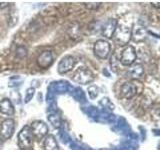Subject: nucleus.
I'll return each mask as SVG.
<instances>
[{"instance_id":"obj_1","label":"nucleus","mask_w":160,"mask_h":150,"mask_svg":"<svg viewBox=\"0 0 160 150\" xmlns=\"http://www.w3.org/2000/svg\"><path fill=\"white\" fill-rule=\"evenodd\" d=\"M131 32L132 30L130 27L126 26L124 24H119L117 25L116 30L114 32V40L116 41L120 46H124L129 43L130 39H131Z\"/></svg>"},{"instance_id":"obj_2","label":"nucleus","mask_w":160,"mask_h":150,"mask_svg":"<svg viewBox=\"0 0 160 150\" xmlns=\"http://www.w3.org/2000/svg\"><path fill=\"white\" fill-rule=\"evenodd\" d=\"M33 134L29 125L25 126L18 133V145L21 150H28L32 146Z\"/></svg>"},{"instance_id":"obj_3","label":"nucleus","mask_w":160,"mask_h":150,"mask_svg":"<svg viewBox=\"0 0 160 150\" xmlns=\"http://www.w3.org/2000/svg\"><path fill=\"white\" fill-rule=\"evenodd\" d=\"M94 80V74L91 70L85 67H80L73 75V81L79 84H88Z\"/></svg>"},{"instance_id":"obj_4","label":"nucleus","mask_w":160,"mask_h":150,"mask_svg":"<svg viewBox=\"0 0 160 150\" xmlns=\"http://www.w3.org/2000/svg\"><path fill=\"white\" fill-rule=\"evenodd\" d=\"M94 54L100 59H106L109 54H110V50H111V47H110L109 42H107L106 40L100 39L97 40L94 44Z\"/></svg>"},{"instance_id":"obj_5","label":"nucleus","mask_w":160,"mask_h":150,"mask_svg":"<svg viewBox=\"0 0 160 150\" xmlns=\"http://www.w3.org/2000/svg\"><path fill=\"white\" fill-rule=\"evenodd\" d=\"M136 58V50L131 45H128V46H126L122 50L121 55H120V62L125 65V66H130V65H132L135 62Z\"/></svg>"},{"instance_id":"obj_6","label":"nucleus","mask_w":160,"mask_h":150,"mask_svg":"<svg viewBox=\"0 0 160 150\" xmlns=\"http://www.w3.org/2000/svg\"><path fill=\"white\" fill-rule=\"evenodd\" d=\"M30 128H31V131H32L33 136L36 138L37 140H40V139L44 138L47 135V133H48V127H47V125L45 124V122L41 121V120H38V121H34L31 124Z\"/></svg>"},{"instance_id":"obj_7","label":"nucleus","mask_w":160,"mask_h":150,"mask_svg":"<svg viewBox=\"0 0 160 150\" xmlns=\"http://www.w3.org/2000/svg\"><path fill=\"white\" fill-rule=\"evenodd\" d=\"M15 129V123L12 119H5L0 125V136L7 140L11 138Z\"/></svg>"},{"instance_id":"obj_8","label":"nucleus","mask_w":160,"mask_h":150,"mask_svg":"<svg viewBox=\"0 0 160 150\" xmlns=\"http://www.w3.org/2000/svg\"><path fill=\"white\" fill-rule=\"evenodd\" d=\"M53 60H54V57L51 51H49V50L43 51L37 57V65L40 68H43V69L48 68L50 65L53 63Z\"/></svg>"},{"instance_id":"obj_9","label":"nucleus","mask_w":160,"mask_h":150,"mask_svg":"<svg viewBox=\"0 0 160 150\" xmlns=\"http://www.w3.org/2000/svg\"><path fill=\"white\" fill-rule=\"evenodd\" d=\"M75 65V59L70 56V55H67L61 59V61L58 64V72L59 73H66L68 71H70Z\"/></svg>"},{"instance_id":"obj_10","label":"nucleus","mask_w":160,"mask_h":150,"mask_svg":"<svg viewBox=\"0 0 160 150\" xmlns=\"http://www.w3.org/2000/svg\"><path fill=\"white\" fill-rule=\"evenodd\" d=\"M117 25L118 21L116 19H109L102 28V35L106 38H112Z\"/></svg>"},{"instance_id":"obj_11","label":"nucleus","mask_w":160,"mask_h":150,"mask_svg":"<svg viewBox=\"0 0 160 150\" xmlns=\"http://www.w3.org/2000/svg\"><path fill=\"white\" fill-rule=\"evenodd\" d=\"M137 93V88L132 82H125L121 86V95L126 99L133 98Z\"/></svg>"},{"instance_id":"obj_12","label":"nucleus","mask_w":160,"mask_h":150,"mask_svg":"<svg viewBox=\"0 0 160 150\" xmlns=\"http://www.w3.org/2000/svg\"><path fill=\"white\" fill-rule=\"evenodd\" d=\"M0 112L5 115H8V116H11L14 114L13 104L8 98H4L0 101Z\"/></svg>"},{"instance_id":"obj_13","label":"nucleus","mask_w":160,"mask_h":150,"mask_svg":"<svg viewBox=\"0 0 160 150\" xmlns=\"http://www.w3.org/2000/svg\"><path fill=\"white\" fill-rule=\"evenodd\" d=\"M144 67L142 64H135L129 69L128 74L132 79H141L144 76Z\"/></svg>"},{"instance_id":"obj_14","label":"nucleus","mask_w":160,"mask_h":150,"mask_svg":"<svg viewBox=\"0 0 160 150\" xmlns=\"http://www.w3.org/2000/svg\"><path fill=\"white\" fill-rule=\"evenodd\" d=\"M146 30H145L144 27H141V26H136L131 32V37L133 38L134 41L136 42H140L142 41V40L145 39V37H146Z\"/></svg>"},{"instance_id":"obj_15","label":"nucleus","mask_w":160,"mask_h":150,"mask_svg":"<svg viewBox=\"0 0 160 150\" xmlns=\"http://www.w3.org/2000/svg\"><path fill=\"white\" fill-rule=\"evenodd\" d=\"M44 149L45 150H59L58 143L53 135H48L44 140Z\"/></svg>"},{"instance_id":"obj_16","label":"nucleus","mask_w":160,"mask_h":150,"mask_svg":"<svg viewBox=\"0 0 160 150\" xmlns=\"http://www.w3.org/2000/svg\"><path fill=\"white\" fill-rule=\"evenodd\" d=\"M48 120H49V122L52 124V126L54 128L61 127V118H60V116L58 114H56V113L50 114L48 116Z\"/></svg>"},{"instance_id":"obj_17","label":"nucleus","mask_w":160,"mask_h":150,"mask_svg":"<svg viewBox=\"0 0 160 150\" xmlns=\"http://www.w3.org/2000/svg\"><path fill=\"white\" fill-rule=\"evenodd\" d=\"M68 34H69V36L75 39V38H77L79 35H80V28H79V25L78 24H73L71 25V26L69 27L68 29Z\"/></svg>"},{"instance_id":"obj_18","label":"nucleus","mask_w":160,"mask_h":150,"mask_svg":"<svg viewBox=\"0 0 160 150\" xmlns=\"http://www.w3.org/2000/svg\"><path fill=\"white\" fill-rule=\"evenodd\" d=\"M88 94H89V97L91 99H95L99 94V89L96 85H91V86L88 87Z\"/></svg>"},{"instance_id":"obj_19","label":"nucleus","mask_w":160,"mask_h":150,"mask_svg":"<svg viewBox=\"0 0 160 150\" xmlns=\"http://www.w3.org/2000/svg\"><path fill=\"white\" fill-rule=\"evenodd\" d=\"M100 105H101V106H103L104 108L108 109V110H113L114 109L113 103L110 101L109 98H107V97H104V98L101 99V101H100Z\"/></svg>"},{"instance_id":"obj_20","label":"nucleus","mask_w":160,"mask_h":150,"mask_svg":"<svg viewBox=\"0 0 160 150\" xmlns=\"http://www.w3.org/2000/svg\"><path fill=\"white\" fill-rule=\"evenodd\" d=\"M27 55V49L25 48L24 46H19L16 49V56L19 59H22Z\"/></svg>"},{"instance_id":"obj_21","label":"nucleus","mask_w":160,"mask_h":150,"mask_svg":"<svg viewBox=\"0 0 160 150\" xmlns=\"http://www.w3.org/2000/svg\"><path fill=\"white\" fill-rule=\"evenodd\" d=\"M68 89H69V87H68V85L66 83L61 82V83H58V84L55 85V90H56L57 92H60V93L66 92Z\"/></svg>"},{"instance_id":"obj_22","label":"nucleus","mask_w":160,"mask_h":150,"mask_svg":"<svg viewBox=\"0 0 160 150\" xmlns=\"http://www.w3.org/2000/svg\"><path fill=\"white\" fill-rule=\"evenodd\" d=\"M34 92H35L34 88H32V87L28 88V89L26 90V95H25V99H24V101L26 102V103H28V102L30 101V100L32 99V97L34 96Z\"/></svg>"},{"instance_id":"obj_23","label":"nucleus","mask_w":160,"mask_h":150,"mask_svg":"<svg viewBox=\"0 0 160 150\" xmlns=\"http://www.w3.org/2000/svg\"><path fill=\"white\" fill-rule=\"evenodd\" d=\"M101 3H85V7L88 9H97Z\"/></svg>"},{"instance_id":"obj_24","label":"nucleus","mask_w":160,"mask_h":150,"mask_svg":"<svg viewBox=\"0 0 160 150\" xmlns=\"http://www.w3.org/2000/svg\"><path fill=\"white\" fill-rule=\"evenodd\" d=\"M2 147H3V141H2V139L0 138V150L2 149Z\"/></svg>"},{"instance_id":"obj_25","label":"nucleus","mask_w":160,"mask_h":150,"mask_svg":"<svg viewBox=\"0 0 160 150\" xmlns=\"http://www.w3.org/2000/svg\"><path fill=\"white\" fill-rule=\"evenodd\" d=\"M159 49H160V48H159Z\"/></svg>"}]
</instances>
